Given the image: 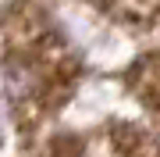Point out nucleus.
Listing matches in <instances>:
<instances>
[{"instance_id":"1","label":"nucleus","mask_w":160,"mask_h":157,"mask_svg":"<svg viewBox=\"0 0 160 157\" xmlns=\"http://www.w3.org/2000/svg\"><path fill=\"white\" fill-rule=\"evenodd\" d=\"M82 57L43 0H18L0 25V86L22 136L61 114L78 89Z\"/></svg>"},{"instance_id":"2","label":"nucleus","mask_w":160,"mask_h":157,"mask_svg":"<svg viewBox=\"0 0 160 157\" xmlns=\"http://www.w3.org/2000/svg\"><path fill=\"white\" fill-rule=\"evenodd\" d=\"M43 157H160V136L135 122L107 118L100 125L53 136Z\"/></svg>"},{"instance_id":"3","label":"nucleus","mask_w":160,"mask_h":157,"mask_svg":"<svg viewBox=\"0 0 160 157\" xmlns=\"http://www.w3.org/2000/svg\"><path fill=\"white\" fill-rule=\"evenodd\" d=\"M125 86L132 89L135 104L146 111V118L160 132V47L142 54V57L125 71Z\"/></svg>"},{"instance_id":"4","label":"nucleus","mask_w":160,"mask_h":157,"mask_svg":"<svg viewBox=\"0 0 160 157\" xmlns=\"http://www.w3.org/2000/svg\"><path fill=\"white\" fill-rule=\"evenodd\" d=\"M110 22L132 29H160V0H89Z\"/></svg>"}]
</instances>
